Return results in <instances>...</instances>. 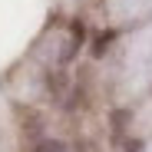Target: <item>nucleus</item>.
Wrapping results in <instances>:
<instances>
[{"label": "nucleus", "instance_id": "f257e3e1", "mask_svg": "<svg viewBox=\"0 0 152 152\" xmlns=\"http://www.w3.org/2000/svg\"><path fill=\"white\" fill-rule=\"evenodd\" d=\"M37 152H66V145H63V142H43Z\"/></svg>", "mask_w": 152, "mask_h": 152}]
</instances>
